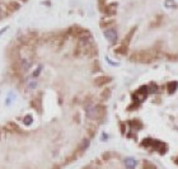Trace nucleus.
<instances>
[{"mask_svg":"<svg viewBox=\"0 0 178 169\" xmlns=\"http://www.w3.org/2000/svg\"><path fill=\"white\" fill-rule=\"evenodd\" d=\"M106 60L108 61V64H111V65H113V66H118V62H113V61H111V60H109L108 57H106Z\"/></svg>","mask_w":178,"mask_h":169,"instance_id":"nucleus-19","label":"nucleus"},{"mask_svg":"<svg viewBox=\"0 0 178 169\" xmlns=\"http://www.w3.org/2000/svg\"><path fill=\"white\" fill-rule=\"evenodd\" d=\"M31 107L33 108V109H36L37 112H41V109H42V104H41V100L40 99H33V100H31Z\"/></svg>","mask_w":178,"mask_h":169,"instance_id":"nucleus-6","label":"nucleus"},{"mask_svg":"<svg viewBox=\"0 0 178 169\" xmlns=\"http://www.w3.org/2000/svg\"><path fill=\"white\" fill-rule=\"evenodd\" d=\"M148 89H149V93H156L158 92V85H155L154 83L150 84L149 87H148Z\"/></svg>","mask_w":178,"mask_h":169,"instance_id":"nucleus-15","label":"nucleus"},{"mask_svg":"<svg viewBox=\"0 0 178 169\" xmlns=\"http://www.w3.org/2000/svg\"><path fill=\"white\" fill-rule=\"evenodd\" d=\"M24 1H25V0H24Z\"/></svg>","mask_w":178,"mask_h":169,"instance_id":"nucleus-23","label":"nucleus"},{"mask_svg":"<svg viewBox=\"0 0 178 169\" xmlns=\"http://www.w3.org/2000/svg\"><path fill=\"white\" fill-rule=\"evenodd\" d=\"M164 6L167 8V9H176L177 4H176L174 0H165V1H164Z\"/></svg>","mask_w":178,"mask_h":169,"instance_id":"nucleus-8","label":"nucleus"},{"mask_svg":"<svg viewBox=\"0 0 178 169\" xmlns=\"http://www.w3.org/2000/svg\"><path fill=\"white\" fill-rule=\"evenodd\" d=\"M41 71H42V66H38L37 70L35 71V73H33V77H38V75L41 74Z\"/></svg>","mask_w":178,"mask_h":169,"instance_id":"nucleus-18","label":"nucleus"},{"mask_svg":"<svg viewBox=\"0 0 178 169\" xmlns=\"http://www.w3.org/2000/svg\"><path fill=\"white\" fill-rule=\"evenodd\" d=\"M116 52H117V53H121V55H125V53L127 52V47H126L125 45H122L121 47H118V48L116 50Z\"/></svg>","mask_w":178,"mask_h":169,"instance_id":"nucleus-14","label":"nucleus"},{"mask_svg":"<svg viewBox=\"0 0 178 169\" xmlns=\"http://www.w3.org/2000/svg\"><path fill=\"white\" fill-rule=\"evenodd\" d=\"M135 31H136V28H132V29H131V31L129 32V35H127V36L125 37V41H124V45H125V46H127V45H129L130 38H131V37H132V35L135 33Z\"/></svg>","mask_w":178,"mask_h":169,"instance_id":"nucleus-11","label":"nucleus"},{"mask_svg":"<svg viewBox=\"0 0 178 169\" xmlns=\"http://www.w3.org/2000/svg\"><path fill=\"white\" fill-rule=\"evenodd\" d=\"M32 122H33V117L31 115H25L23 117V124L25 126H29V125H32Z\"/></svg>","mask_w":178,"mask_h":169,"instance_id":"nucleus-10","label":"nucleus"},{"mask_svg":"<svg viewBox=\"0 0 178 169\" xmlns=\"http://www.w3.org/2000/svg\"><path fill=\"white\" fill-rule=\"evenodd\" d=\"M7 29H8V27H5V28H3L1 31H0V36H1L3 33H5V31H7Z\"/></svg>","mask_w":178,"mask_h":169,"instance_id":"nucleus-20","label":"nucleus"},{"mask_svg":"<svg viewBox=\"0 0 178 169\" xmlns=\"http://www.w3.org/2000/svg\"><path fill=\"white\" fill-rule=\"evenodd\" d=\"M103 35L109 42H116V40H117V32H116V29H113V28H107L103 32Z\"/></svg>","mask_w":178,"mask_h":169,"instance_id":"nucleus-2","label":"nucleus"},{"mask_svg":"<svg viewBox=\"0 0 178 169\" xmlns=\"http://www.w3.org/2000/svg\"><path fill=\"white\" fill-rule=\"evenodd\" d=\"M177 87H178V83H177V82H171V83H168V92L171 93V94H173V93L177 90Z\"/></svg>","mask_w":178,"mask_h":169,"instance_id":"nucleus-9","label":"nucleus"},{"mask_svg":"<svg viewBox=\"0 0 178 169\" xmlns=\"http://www.w3.org/2000/svg\"><path fill=\"white\" fill-rule=\"evenodd\" d=\"M19 67H20V70H23V71H28L32 67V61H29L28 58H22V60L19 61Z\"/></svg>","mask_w":178,"mask_h":169,"instance_id":"nucleus-3","label":"nucleus"},{"mask_svg":"<svg viewBox=\"0 0 178 169\" xmlns=\"http://www.w3.org/2000/svg\"><path fill=\"white\" fill-rule=\"evenodd\" d=\"M112 80V78H109V77H102V78H98V79H96V82L94 84L97 87H102V85H104V84H107L109 83Z\"/></svg>","mask_w":178,"mask_h":169,"instance_id":"nucleus-5","label":"nucleus"},{"mask_svg":"<svg viewBox=\"0 0 178 169\" xmlns=\"http://www.w3.org/2000/svg\"><path fill=\"white\" fill-rule=\"evenodd\" d=\"M0 12H1V8H0Z\"/></svg>","mask_w":178,"mask_h":169,"instance_id":"nucleus-22","label":"nucleus"},{"mask_svg":"<svg viewBox=\"0 0 178 169\" xmlns=\"http://www.w3.org/2000/svg\"><path fill=\"white\" fill-rule=\"evenodd\" d=\"M87 117L90 120H96L97 117L101 115V108L98 105H88L87 107Z\"/></svg>","mask_w":178,"mask_h":169,"instance_id":"nucleus-1","label":"nucleus"},{"mask_svg":"<svg viewBox=\"0 0 178 169\" xmlns=\"http://www.w3.org/2000/svg\"><path fill=\"white\" fill-rule=\"evenodd\" d=\"M9 8L12 10H18V9H20V4L17 3V1H10L9 3Z\"/></svg>","mask_w":178,"mask_h":169,"instance_id":"nucleus-13","label":"nucleus"},{"mask_svg":"<svg viewBox=\"0 0 178 169\" xmlns=\"http://www.w3.org/2000/svg\"><path fill=\"white\" fill-rule=\"evenodd\" d=\"M107 139H108V136H107V135H106V134H103V135H102V140H107Z\"/></svg>","mask_w":178,"mask_h":169,"instance_id":"nucleus-21","label":"nucleus"},{"mask_svg":"<svg viewBox=\"0 0 178 169\" xmlns=\"http://www.w3.org/2000/svg\"><path fill=\"white\" fill-rule=\"evenodd\" d=\"M130 126H131V127H132L134 130H140V129H141L143 127V124H141V122H140L139 120H132V121H130Z\"/></svg>","mask_w":178,"mask_h":169,"instance_id":"nucleus-7","label":"nucleus"},{"mask_svg":"<svg viewBox=\"0 0 178 169\" xmlns=\"http://www.w3.org/2000/svg\"><path fill=\"white\" fill-rule=\"evenodd\" d=\"M136 165H137L136 159H134V158H126L125 159V167L127 169H134Z\"/></svg>","mask_w":178,"mask_h":169,"instance_id":"nucleus-4","label":"nucleus"},{"mask_svg":"<svg viewBox=\"0 0 178 169\" xmlns=\"http://www.w3.org/2000/svg\"><path fill=\"white\" fill-rule=\"evenodd\" d=\"M101 97H102V99H103V100H107L109 97H111V89L103 90V92H102V94H101Z\"/></svg>","mask_w":178,"mask_h":169,"instance_id":"nucleus-12","label":"nucleus"},{"mask_svg":"<svg viewBox=\"0 0 178 169\" xmlns=\"http://www.w3.org/2000/svg\"><path fill=\"white\" fill-rule=\"evenodd\" d=\"M88 146H89V140H84V141L82 142V146H80V149H82V151H83V150H85Z\"/></svg>","mask_w":178,"mask_h":169,"instance_id":"nucleus-16","label":"nucleus"},{"mask_svg":"<svg viewBox=\"0 0 178 169\" xmlns=\"http://www.w3.org/2000/svg\"><path fill=\"white\" fill-rule=\"evenodd\" d=\"M36 87H37V82H36V80H32V83H29V85H28L29 89H35Z\"/></svg>","mask_w":178,"mask_h":169,"instance_id":"nucleus-17","label":"nucleus"}]
</instances>
